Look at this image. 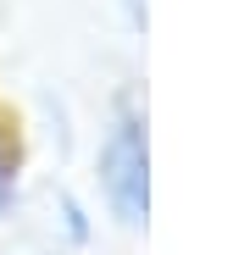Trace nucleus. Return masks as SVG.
<instances>
[{
	"mask_svg": "<svg viewBox=\"0 0 250 255\" xmlns=\"http://www.w3.org/2000/svg\"><path fill=\"white\" fill-rule=\"evenodd\" d=\"M45 228H50L56 250H67V255H89L106 222H100V211H95L89 189L56 183V189H50V200H45Z\"/></svg>",
	"mask_w": 250,
	"mask_h": 255,
	"instance_id": "nucleus-2",
	"label": "nucleus"
},
{
	"mask_svg": "<svg viewBox=\"0 0 250 255\" xmlns=\"http://www.w3.org/2000/svg\"><path fill=\"white\" fill-rule=\"evenodd\" d=\"M89 200L117 233L150 228V106L134 83H117L100 106L89 144Z\"/></svg>",
	"mask_w": 250,
	"mask_h": 255,
	"instance_id": "nucleus-1",
	"label": "nucleus"
},
{
	"mask_svg": "<svg viewBox=\"0 0 250 255\" xmlns=\"http://www.w3.org/2000/svg\"><path fill=\"white\" fill-rule=\"evenodd\" d=\"M28 217V139L17 117L0 106V228H17Z\"/></svg>",
	"mask_w": 250,
	"mask_h": 255,
	"instance_id": "nucleus-3",
	"label": "nucleus"
}]
</instances>
